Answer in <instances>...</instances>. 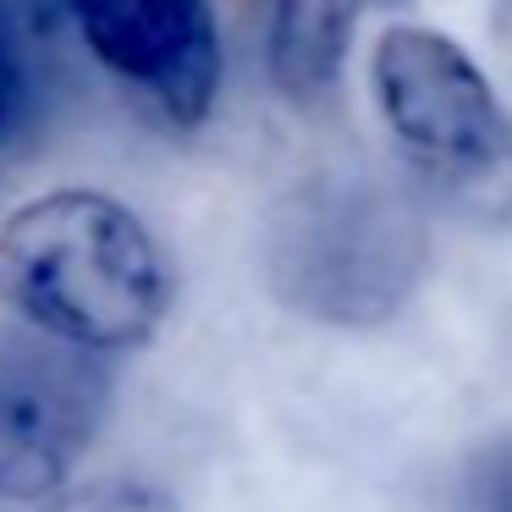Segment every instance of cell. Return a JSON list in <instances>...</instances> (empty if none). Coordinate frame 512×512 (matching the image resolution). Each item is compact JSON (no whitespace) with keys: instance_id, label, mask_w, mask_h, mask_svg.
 <instances>
[{"instance_id":"obj_3","label":"cell","mask_w":512,"mask_h":512,"mask_svg":"<svg viewBox=\"0 0 512 512\" xmlns=\"http://www.w3.org/2000/svg\"><path fill=\"white\" fill-rule=\"evenodd\" d=\"M369 89L408 171L468 221H512V111L457 39L397 23L369 50Z\"/></svg>"},{"instance_id":"obj_6","label":"cell","mask_w":512,"mask_h":512,"mask_svg":"<svg viewBox=\"0 0 512 512\" xmlns=\"http://www.w3.org/2000/svg\"><path fill=\"white\" fill-rule=\"evenodd\" d=\"M369 0H265V72L287 105L336 89Z\"/></svg>"},{"instance_id":"obj_8","label":"cell","mask_w":512,"mask_h":512,"mask_svg":"<svg viewBox=\"0 0 512 512\" xmlns=\"http://www.w3.org/2000/svg\"><path fill=\"white\" fill-rule=\"evenodd\" d=\"M468 512H512V441H496L468 468Z\"/></svg>"},{"instance_id":"obj_10","label":"cell","mask_w":512,"mask_h":512,"mask_svg":"<svg viewBox=\"0 0 512 512\" xmlns=\"http://www.w3.org/2000/svg\"><path fill=\"white\" fill-rule=\"evenodd\" d=\"M369 6H380V12H397V6H408V0H369Z\"/></svg>"},{"instance_id":"obj_7","label":"cell","mask_w":512,"mask_h":512,"mask_svg":"<svg viewBox=\"0 0 512 512\" xmlns=\"http://www.w3.org/2000/svg\"><path fill=\"white\" fill-rule=\"evenodd\" d=\"M39 512H182V501L166 485H155V479L111 474V479L56 490L50 501H39Z\"/></svg>"},{"instance_id":"obj_5","label":"cell","mask_w":512,"mask_h":512,"mask_svg":"<svg viewBox=\"0 0 512 512\" xmlns=\"http://www.w3.org/2000/svg\"><path fill=\"white\" fill-rule=\"evenodd\" d=\"M89 56L177 133L210 122L221 28L210 0H67Z\"/></svg>"},{"instance_id":"obj_1","label":"cell","mask_w":512,"mask_h":512,"mask_svg":"<svg viewBox=\"0 0 512 512\" xmlns=\"http://www.w3.org/2000/svg\"><path fill=\"white\" fill-rule=\"evenodd\" d=\"M177 303L160 237L94 188H56L0 221V309L23 331L116 358L160 336Z\"/></svg>"},{"instance_id":"obj_2","label":"cell","mask_w":512,"mask_h":512,"mask_svg":"<svg viewBox=\"0 0 512 512\" xmlns=\"http://www.w3.org/2000/svg\"><path fill=\"white\" fill-rule=\"evenodd\" d=\"M259 254L287 314L325 331H380L424 287L430 226L397 182L314 171L270 204Z\"/></svg>"},{"instance_id":"obj_9","label":"cell","mask_w":512,"mask_h":512,"mask_svg":"<svg viewBox=\"0 0 512 512\" xmlns=\"http://www.w3.org/2000/svg\"><path fill=\"white\" fill-rule=\"evenodd\" d=\"M23 105H28V72H23V56H17V39L0 17V138L23 122Z\"/></svg>"},{"instance_id":"obj_4","label":"cell","mask_w":512,"mask_h":512,"mask_svg":"<svg viewBox=\"0 0 512 512\" xmlns=\"http://www.w3.org/2000/svg\"><path fill=\"white\" fill-rule=\"evenodd\" d=\"M111 413V364L39 331H0V501L39 507L72 485Z\"/></svg>"}]
</instances>
